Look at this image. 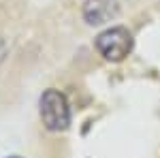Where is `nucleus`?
<instances>
[{"label":"nucleus","instance_id":"nucleus-1","mask_svg":"<svg viewBox=\"0 0 160 158\" xmlns=\"http://www.w3.org/2000/svg\"><path fill=\"white\" fill-rule=\"evenodd\" d=\"M41 118L49 130H66L71 124V109L66 96L58 90H45L41 96Z\"/></svg>","mask_w":160,"mask_h":158},{"label":"nucleus","instance_id":"nucleus-2","mask_svg":"<svg viewBox=\"0 0 160 158\" xmlns=\"http://www.w3.org/2000/svg\"><path fill=\"white\" fill-rule=\"evenodd\" d=\"M96 49L100 51L102 58L111 62H120L132 51V34L124 26L109 28L96 37Z\"/></svg>","mask_w":160,"mask_h":158},{"label":"nucleus","instance_id":"nucleus-3","mask_svg":"<svg viewBox=\"0 0 160 158\" xmlns=\"http://www.w3.org/2000/svg\"><path fill=\"white\" fill-rule=\"evenodd\" d=\"M120 7L115 0H86L83 4V19L90 26H102L115 19Z\"/></svg>","mask_w":160,"mask_h":158},{"label":"nucleus","instance_id":"nucleus-4","mask_svg":"<svg viewBox=\"0 0 160 158\" xmlns=\"http://www.w3.org/2000/svg\"><path fill=\"white\" fill-rule=\"evenodd\" d=\"M11 158H19V156H11Z\"/></svg>","mask_w":160,"mask_h":158}]
</instances>
